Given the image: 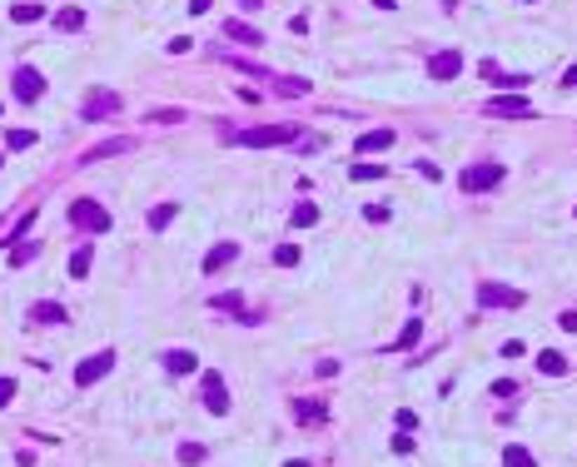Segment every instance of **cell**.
<instances>
[{
    "label": "cell",
    "instance_id": "1",
    "mask_svg": "<svg viewBox=\"0 0 577 467\" xmlns=\"http://www.w3.org/2000/svg\"><path fill=\"white\" fill-rule=\"evenodd\" d=\"M503 184V164L483 159V164H468L463 174H458V189L463 194H483V189H498Z\"/></svg>",
    "mask_w": 577,
    "mask_h": 467
},
{
    "label": "cell",
    "instance_id": "2",
    "mask_svg": "<svg viewBox=\"0 0 577 467\" xmlns=\"http://www.w3.org/2000/svg\"><path fill=\"white\" fill-rule=\"evenodd\" d=\"M244 149H274V144H294L299 140V130L294 125H259V130H244V135H234Z\"/></svg>",
    "mask_w": 577,
    "mask_h": 467
},
{
    "label": "cell",
    "instance_id": "3",
    "mask_svg": "<svg viewBox=\"0 0 577 467\" xmlns=\"http://www.w3.org/2000/svg\"><path fill=\"white\" fill-rule=\"evenodd\" d=\"M70 224H75V229H90V234H105V229H110V209L95 204V199H75V204H70Z\"/></svg>",
    "mask_w": 577,
    "mask_h": 467
},
{
    "label": "cell",
    "instance_id": "4",
    "mask_svg": "<svg viewBox=\"0 0 577 467\" xmlns=\"http://www.w3.org/2000/svg\"><path fill=\"white\" fill-rule=\"evenodd\" d=\"M478 304L483 309H523L528 294H517V288H503V283H478Z\"/></svg>",
    "mask_w": 577,
    "mask_h": 467
},
{
    "label": "cell",
    "instance_id": "5",
    "mask_svg": "<svg viewBox=\"0 0 577 467\" xmlns=\"http://www.w3.org/2000/svg\"><path fill=\"white\" fill-rule=\"evenodd\" d=\"M483 114H498V120H523V114H533L528 95H493Z\"/></svg>",
    "mask_w": 577,
    "mask_h": 467
},
{
    "label": "cell",
    "instance_id": "6",
    "mask_svg": "<svg viewBox=\"0 0 577 467\" xmlns=\"http://www.w3.org/2000/svg\"><path fill=\"white\" fill-rule=\"evenodd\" d=\"M40 95H45V75H40L35 65H20V70H15V100H20V104H35Z\"/></svg>",
    "mask_w": 577,
    "mask_h": 467
},
{
    "label": "cell",
    "instance_id": "7",
    "mask_svg": "<svg viewBox=\"0 0 577 467\" xmlns=\"http://www.w3.org/2000/svg\"><path fill=\"white\" fill-rule=\"evenodd\" d=\"M199 393H204V407H209V413H214V418H224V413H229V393H224V378H219L214 368L204 373V383H199Z\"/></svg>",
    "mask_w": 577,
    "mask_h": 467
},
{
    "label": "cell",
    "instance_id": "8",
    "mask_svg": "<svg viewBox=\"0 0 577 467\" xmlns=\"http://www.w3.org/2000/svg\"><path fill=\"white\" fill-rule=\"evenodd\" d=\"M110 368H114V353H95V358H85V363L75 368V383H80V388H90V383H100Z\"/></svg>",
    "mask_w": 577,
    "mask_h": 467
},
{
    "label": "cell",
    "instance_id": "9",
    "mask_svg": "<svg viewBox=\"0 0 577 467\" xmlns=\"http://www.w3.org/2000/svg\"><path fill=\"white\" fill-rule=\"evenodd\" d=\"M114 109H120V95H110V90L85 95V120H110Z\"/></svg>",
    "mask_w": 577,
    "mask_h": 467
},
{
    "label": "cell",
    "instance_id": "10",
    "mask_svg": "<svg viewBox=\"0 0 577 467\" xmlns=\"http://www.w3.org/2000/svg\"><path fill=\"white\" fill-rule=\"evenodd\" d=\"M458 70H463V55H458V50H438L433 60H428V75L433 80H453Z\"/></svg>",
    "mask_w": 577,
    "mask_h": 467
},
{
    "label": "cell",
    "instance_id": "11",
    "mask_svg": "<svg viewBox=\"0 0 577 467\" xmlns=\"http://www.w3.org/2000/svg\"><path fill=\"white\" fill-rule=\"evenodd\" d=\"M234 259H239V244H234V239H224V244H214V249L204 254V273H219V269H229Z\"/></svg>",
    "mask_w": 577,
    "mask_h": 467
},
{
    "label": "cell",
    "instance_id": "12",
    "mask_svg": "<svg viewBox=\"0 0 577 467\" xmlns=\"http://www.w3.org/2000/svg\"><path fill=\"white\" fill-rule=\"evenodd\" d=\"M483 80L503 85V90H528V75H512V70H498L493 60H483Z\"/></svg>",
    "mask_w": 577,
    "mask_h": 467
},
{
    "label": "cell",
    "instance_id": "13",
    "mask_svg": "<svg viewBox=\"0 0 577 467\" xmlns=\"http://www.w3.org/2000/svg\"><path fill=\"white\" fill-rule=\"evenodd\" d=\"M194 363H199V358L190 353V348H169V353H164V368L175 373V378H180V373H194Z\"/></svg>",
    "mask_w": 577,
    "mask_h": 467
},
{
    "label": "cell",
    "instance_id": "14",
    "mask_svg": "<svg viewBox=\"0 0 577 467\" xmlns=\"http://www.w3.org/2000/svg\"><path fill=\"white\" fill-rule=\"evenodd\" d=\"M224 35H229V40H239V45H249V50H254V45H264V35H259L254 25H244V20H229V25H224Z\"/></svg>",
    "mask_w": 577,
    "mask_h": 467
},
{
    "label": "cell",
    "instance_id": "15",
    "mask_svg": "<svg viewBox=\"0 0 577 467\" xmlns=\"http://www.w3.org/2000/svg\"><path fill=\"white\" fill-rule=\"evenodd\" d=\"M538 373H543V378H562V373H567V358L552 353V348H543V353H538Z\"/></svg>",
    "mask_w": 577,
    "mask_h": 467
},
{
    "label": "cell",
    "instance_id": "16",
    "mask_svg": "<svg viewBox=\"0 0 577 467\" xmlns=\"http://www.w3.org/2000/svg\"><path fill=\"white\" fill-rule=\"evenodd\" d=\"M55 30H65V35H75V30H85V11H75V6H65L60 15H55Z\"/></svg>",
    "mask_w": 577,
    "mask_h": 467
},
{
    "label": "cell",
    "instance_id": "17",
    "mask_svg": "<svg viewBox=\"0 0 577 467\" xmlns=\"http://www.w3.org/2000/svg\"><path fill=\"white\" fill-rule=\"evenodd\" d=\"M288 224H294V229H309V224H319V204L299 199V204H294V214H288Z\"/></svg>",
    "mask_w": 577,
    "mask_h": 467
},
{
    "label": "cell",
    "instance_id": "18",
    "mask_svg": "<svg viewBox=\"0 0 577 467\" xmlns=\"http://www.w3.org/2000/svg\"><path fill=\"white\" fill-rule=\"evenodd\" d=\"M393 140H398L393 130H373V135H364V140H359V154H373V149H388Z\"/></svg>",
    "mask_w": 577,
    "mask_h": 467
},
{
    "label": "cell",
    "instance_id": "19",
    "mask_svg": "<svg viewBox=\"0 0 577 467\" xmlns=\"http://www.w3.org/2000/svg\"><path fill=\"white\" fill-rule=\"evenodd\" d=\"M209 309H224V313L244 318V294H214V299H209Z\"/></svg>",
    "mask_w": 577,
    "mask_h": 467
},
{
    "label": "cell",
    "instance_id": "20",
    "mask_svg": "<svg viewBox=\"0 0 577 467\" xmlns=\"http://www.w3.org/2000/svg\"><path fill=\"white\" fill-rule=\"evenodd\" d=\"M418 333H423V323H418V318H409V323H403V333H398V343L388 348V353H403V348H413V343H418Z\"/></svg>",
    "mask_w": 577,
    "mask_h": 467
},
{
    "label": "cell",
    "instance_id": "21",
    "mask_svg": "<svg viewBox=\"0 0 577 467\" xmlns=\"http://www.w3.org/2000/svg\"><path fill=\"white\" fill-rule=\"evenodd\" d=\"M294 418L299 423H319V418H329V402H294Z\"/></svg>",
    "mask_w": 577,
    "mask_h": 467
},
{
    "label": "cell",
    "instance_id": "22",
    "mask_svg": "<svg viewBox=\"0 0 577 467\" xmlns=\"http://www.w3.org/2000/svg\"><path fill=\"white\" fill-rule=\"evenodd\" d=\"M30 318H35V323H65V309H60V304H35Z\"/></svg>",
    "mask_w": 577,
    "mask_h": 467
},
{
    "label": "cell",
    "instance_id": "23",
    "mask_svg": "<svg viewBox=\"0 0 577 467\" xmlns=\"http://www.w3.org/2000/svg\"><path fill=\"white\" fill-rule=\"evenodd\" d=\"M503 462H508V467H538V457H533L528 447H517V442H512V447H503Z\"/></svg>",
    "mask_w": 577,
    "mask_h": 467
},
{
    "label": "cell",
    "instance_id": "24",
    "mask_svg": "<svg viewBox=\"0 0 577 467\" xmlns=\"http://www.w3.org/2000/svg\"><path fill=\"white\" fill-rule=\"evenodd\" d=\"M30 259H40V244H35V239H30V244H15V249H11V269H25Z\"/></svg>",
    "mask_w": 577,
    "mask_h": 467
},
{
    "label": "cell",
    "instance_id": "25",
    "mask_svg": "<svg viewBox=\"0 0 577 467\" xmlns=\"http://www.w3.org/2000/svg\"><path fill=\"white\" fill-rule=\"evenodd\" d=\"M90 264H95V254L90 249H75L70 254V278H90Z\"/></svg>",
    "mask_w": 577,
    "mask_h": 467
},
{
    "label": "cell",
    "instance_id": "26",
    "mask_svg": "<svg viewBox=\"0 0 577 467\" xmlns=\"http://www.w3.org/2000/svg\"><path fill=\"white\" fill-rule=\"evenodd\" d=\"M45 15V6H30V0H25V6H11V20L15 25H30V20H40Z\"/></svg>",
    "mask_w": 577,
    "mask_h": 467
},
{
    "label": "cell",
    "instance_id": "27",
    "mask_svg": "<svg viewBox=\"0 0 577 467\" xmlns=\"http://www.w3.org/2000/svg\"><path fill=\"white\" fill-rule=\"evenodd\" d=\"M169 219H175V204H154L150 209V229H169Z\"/></svg>",
    "mask_w": 577,
    "mask_h": 467
},
{
    "label": "cell",
    "instance_id": "28",
    "mask_svg": "<svg viewBox=\"0 0 577 467\" xmlns=\"http://www.w3.org/2000/svg\"><path fill=\"white\" fill-rule=\"evenodd\" d=\"M35 144V130H11L6 135V149H30Z\"/></svg>",
    "mask_w": 577,
    "mask_h": 467
},
{
    "label": "cell",
    "instance_id": "29",
    "mask_svg": "<svg viewBox=\"0 0 577 467\" xmlns=\"http://www.w3.org/2000/svg\"><path fill=\"white\" fill-rule=\"evenodd\" d=\"M204 457H209V452H204L199 442H185V447H180V462H185V467H199Z\"/></svg>",
    "mask_w": 577,
    "mask_h": 467
},
{
    "label": "cell",
    "instance_id": "30",
    "mask_svg": "<svg viewBox=\"0 0 577 467\" xmlns=\"http://www.w3.org/2000/svg\"><path fill=\"white\" fill-rule=\"evenodd\" d=\"M274 264L294 269V264H299V249H294V244H279V249H274Z\"/></svg>",
    "mask_w": 577,
    "mask_h": 467
},
{
    "label": "cell",
    "instance_id": "31",
    "mask_svg": "<svg viewBox=\"0 0 577 467\" xmlns=\"http://www.w3.org/2000/svg\"><path fill=\"white\" fill-rule=\"evenodd\" d=\"M349 174H354V180H383V169H378V164H354Z\"/></svg>",
    "mask_w": 577,
    "mask_h": 467
},
{
    "label": "cell",
    "instance_id": "32",
    "mask_svg": "<svg viewBox=\"0 0 577 467\" xmlns=\"http://www.w3.org/2000/svg\"><path fill=\"white\" fill-rule=\"evenodd\" d=\"M279 95H309V80H279Z\"/></svg>",
    "mask_w": 577,
    "mask_h": 467
},
{
    "label": "cell",
    "instance_id": "33",
    "mask_svg": "<svg viewBox=\"0 0 577 467\" xmlns=\"http://www.w3.org/2000/svg\"><path fill=\"white\" fill-rule=\"evenodd\" d=\"M493 398H503V402H508V398H517V383H508V378H498V383H493Z\"/></svg>",
    "mask_w": 577,
    "mask_h": 467
},
{
    "label": "cell",
    "instance_id": "34",
    "mask_svg": "<svg viewBox=\"0 0 577 467\" xmlns=\"http://www.w3.org/2000/svg\"><path fill=\"white\" fill-rule=\"evenodd\" d=\"M11 398H15V378H0V407H6Z\"/></svg>",
    "mask_w": 577,
    "mask_h": 467
},
{
    "label": "cell",
    "instance_id": "35",
    "mask_svg": "<svg viewBox=\"0 0 577 467\" xmlns=\"http://www.w3.org/2000/svg\"><path fill=\"white\" fill-rule=\"evenodd\" d=\"M557 323H562V328H567V333H572V328H577V309H572V313H562V318H557Z\"/></svg>",
    "mask_w": 577,
    "mask_h": 467
},
{
    "label": "cell",
    "instance_id": "36",
    "mask_svg": "<svg viewBox=\"0 0 577 467\" xmlns=\"http://www.w3.org/2000/svg\"><path fill=\"white\" fill-rule=\"evenodd\" d=\"M209 11V0H190V15H204Z\"/></svg>",
    "mask_w": 577,
    "mask_h": 467
},
{
    "label": "cell",
    "instance_id": "37",
    "mask_svg": "<svg viewBox=\"0 0 577 467\" xmlns=\"http://www.w3.org/2000/svg\"><path fill=\"white\" fill-rule=\"evenodd\" d=\"M562 85H577V65H567V75H562Z\"/></svg>",
    "mask_w": 577,
    "mask_h": 467
},
{
    "label": "cell",
    "instance_id": "38",
    "mask_svg": "<svg viewBox=\"0 0 577 467\" xmlns=\"http://www.w3.org/2000/svg\"><path fill=\"white\" fill-rule=\"evenodd\" d=\"M239 6H244V11H259V6H264V0H239Z\"/></svg>",
    "mask_w": 577,
    "mask_h": 467
},
{
    "label": "cell",
    "instance_id": "39",
    "mask_svg": "<svg viewBox=\"0 0 577 467\" xmlns=\"http://www.w3.org/2000/svg\"><path fill=\"white\" fill-rule=\"evenodd\" d=\"M373 6H378V11H393V6H398V0H373Z\"/></svg>",
    "mask_w": 577,
    "mask_h": 467
},
{
    "label": "cell",
    "instance_id": "40",
    "mask_svg": "<svg viewBox=\"0 0 577 467\" xmlns=\"http://www.w3.org/2000/svg\"><path fill=\"white\" fill-rule=\"evenodd\" d=\"M284 467H309V462H284Z\"/></svg>",
    "mask_w": 577,
    "mask_h": 467
},
{
    "label": "cell",
    "instance_id": "41",
    "mask_svg": "<svg viewBox=\"0 0 577 467\" xmlns=\"http://www.w3.org/2000/svg\"><path fill=\"white\" fill-rule=\"evenodd\" d=\"M0 164H6V154H0Z\"/></svg>",
    "mask_w": 577,
    "mask_h": 467
}]
</instances>
